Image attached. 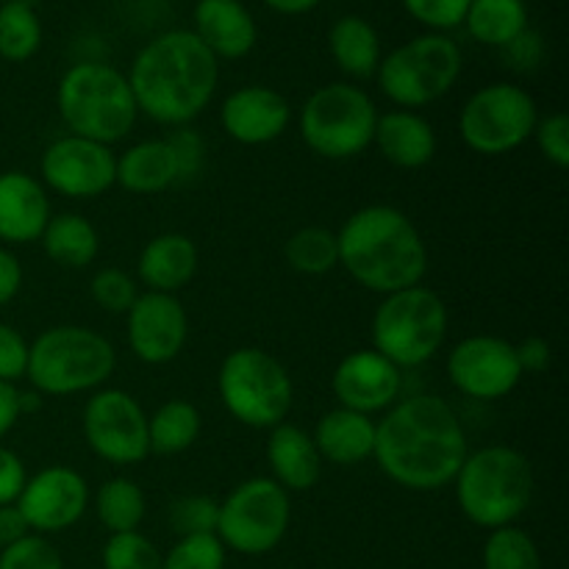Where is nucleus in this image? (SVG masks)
<instances>
[{"mask_svg":"<svg viewBox=\"0 0 569 569\" xmlns=\"http://www.w3.org/2000/svg\"><path fill=\"white\" fill-rule=\"evenodd\" d=\"M467 433L453 406L437 395H409L376 420L378 470L409 492L450 487L467 459Z\"/></svg>","mask_w":569,"mask_h":569,"instance_id":"1","label":"nucleus"},{"mask_svg":"<svg viewBox=\"0 0 569 569\" xmlns=\"http://www.w3.org/2000/svg\"><path fill=\"white\" fill-rule=\"evenodd\" d=\"M139 114L167 128L198 120L220 83V61L187 28L150 39L128 70Z\"/></svg>","mask_w":569,"mask_h":569,"instance_id":"2","label":"nucleus"},{"mask_svg":"<svg viewBox=\"0 0 569 569\" xmlns=\"http://www.w3.org/2000/svg\"><path fill=\"white\" fill-rule=\"evenodd\" d=\"M339 267L359 287L392 295L422 283L428 272V244L406 211L372 203L353 211L337 231Z\"/></svg>","mask_w":569,"mask_h":569,"instance_id":"3","label":"nucleus"},{"mask_svg":"<svg viewBox=\"0 0 569 569\" xmlns=\"http://www.w3.org/2000/svg\"><path fill=\"white\" fill-rule=\"evenodd\" d=\"M450 487L456 489L461 515L472 526L495 531L517 526L531 506L537 481L526 453L506 445H487L476 453H467Z\"/></svg>","mask_w":569,"mask_h":569,"instance_id":"4","label":"nucleus"},{"mask_svg":"<svg viewBox=\"0 0 569 569\" xmlns=\"http://www.w3.org/2000/svg\"><path fill=\"white\" fill-rule=\"evenodd\" d=\"M56 109L72 137L117 144L139 120L137 100L126 72L103 61H78L56 87Z\"/></svg>","mask_w":569,"mask_h":569,"instance_id":"5","label":"nucleus"},{"mask_svg":"<svg viewBox=\"0 0 569 569\" xmlns=\"http://www.w3.org/2000/svg\"><path fill=\"white\" fill-rule=\"evenodd\" d=\"M114 367L117 350L103 333L87 326H53L28 345L26 378L42 398H72L103 389Z\"/></svg>","mask_w":569,"mask_h":569,"instance_id":"6","label":"nucleus"},{"mask_svg":"<svg viewBox=\"0 0 569 569\" xmlns=\"http://www.w3.org/2000/svg\"><path fill=\"white\" fill-rule=\"evenodd\" d=\"M450 315L433 289L417 287L383 295L370 322L372 350L392 361L398 370L428 365L442 350Z\"/></svg>","mask_w":569,"mask_h":569,"instance_id":"7","label":"nucleus"},{"mask_svg":"<svg viewBox=\"0 0 569 569\" xmlns=\"http://www.w3.org/2000/svg\"><path fill=\"white\" fill-rule=\"evenodd\" d=\"M217 392L239 426L270 431L287 422L295 383L287 367L272 353L261 348H237L222 359Z\"/></svg>","mask_w":569,"mask_h":569,"instance_id":"8","label":"nucleus"},{"mask_svg":"<svg viewBox=\"0 0 569 569\" xmlns=\"http://www.w3.org/2000/svg\"><path fill=\"white\" fill-rule=\"evenodd\" d=\"M461 67L459 42L448 33L426 31L383 56L376 81L398 109L417 111L442 100L459 83Z\"/></svg>","mask_w":569,"mask_h":569,"instance_id":"9","label":"nucleus"},{"mask_svg":"<svg viewBox=\"0 0 569 569\" xmlns=\"http://www.w3.org/2000/svg\"><path fill=\"white\" fill-rule=\"evenodd\" d=\"M378 106L370 92L350 81L315 89L300 109L298 128L306 148L328 161L356 159L376 137Z\"/></svg>","mask_w":569,"mask_h":569,"instance_id":"10","label":"nucleus"},{"mask_svg":"<svg viewBox=\"0 0 569 569\" xmlns=\"http://www.w3.org/2000/svg\"><path fill=\"white\" fill-rule=\"evenodd\" d=\"M539 109L526 87L492 81L476 89L459 111V137L472 153L498 159L520 150L537 128Z\"/></svg>","mask_w":569,"mask_h":569,"instance_id":"11","label":"nucleus"},{"mask_svg":"<svg viewBox=\"0 0 569 569\" xmlns=\"http://www.w3.org/2000/svg\"><path fill=\"white\" fill-rule=\"evenodd\" d=\"M292 522V500L270 476L237 483L217 509V539L239 556L272 553Z\"/></svg>","mask_w":569,"mask_h":569,"instance_id":"12","label":"nucleus"},{"mask_svg":"<svg viewBox=\"0 0 569 569\" xmlns=\"http://www.w3.org/2000/svg\"><path fill=\"white\" fill-rule=\"evenodd\" d=\"M81 431L89 450L106 465L133 467L150 456L148 415L131 392L103 387L83 406Z\"/></svg>","mask_w":569,"mask_h":569,"instance_id":"13","label":"nucleus"},{"mask_svg":"<svg viewBox=\"0 0 569 569\" xmlns=\"http://www.w3.org/2000/svg\"><path fill=\"white\" fill-rule=\"evenodd\" d=\"M445 372L456 392L481 403L509 398L526 378L515 345L492 333H476L456 342L445 361Z\"/></svg>","mask_w":569,"mask_h":569,"instance_id":"14","label":"nucleus"},{"mask_svg":"<svg viewBox=\"0 0 569 569\" xmlns=\"http://www.w3.org/2000/svg\"><path fill=\"white\" fill-rule=\"evenodd\" d=\"M117 153L109 144L83 137H59L44 148L39 161L42 187L70 200L100 198L114 187Z\"/></svg>","mask_w":569,"mask_h":569,"instance_id":"15","label":"nucleus"},{"mask_svg":"<svg viewBox=\"0 0 569 569\" xmlns=\"http://www.w3.org/2000/svg\"><path fill=\"white\" fill-rule=\"evenodd\" d=\"M89 483L78 470L53 465L31 476L17 498V509L26 517L31 533L48 537L76 526L89 509Z\"/></svg>","mask_w":569,"mask_h":569,"instance_id":"16","label":"nucleus"},{"mask_svg":"<svg viewBox=\"0 0 569 569\" xmlns=\"http://www.w3.org/2000/svg\"><path fill=\"white\" fill-rule=\"evenodd\" d=\"M126 339L142 365L161 367L176 361L189 339V315L178 295L139 292L126 311Z\"/></svg>","mask_w":569,"mask_h":569,"instance_id":"17","label":"nucleus"},{"mask_svg":"<svg viewBox=\"0 0 569 569\" xmlns=\"http://www.w3.org/2000/svg\"><path fill=\"white\" fill-rule=\"evenodd\" d=\"M331 392L342 409L381 415L403 398V370L372 348L353 350L333 370Z\"/></svg>","mask_w":569,"mask_h":569,"instance_id":"18","label":"nucleus"},{"mask_svg":"<svg viewBox=\"0 0 569 569\" xmlns=\"http://www.w3.org/2000/svg\"><path fill=\"white\" fill-rule=\"evenodd\" d=\"M292 122V106L267 83H244L220 106V126L233 142L259 148L276 142Z\"/></svg>","mask_w":569,"mask_h":569,"instance_id":"19","label":"nucleus"},{"mask_svg":"<svg viewBox=\"0 0 569 569\" xmlns=\"http://www.w3.org/2000/svg\"><path fill=\"white\" fill-rule=\"evenodd\" d=\"M192 33L217 61H237L253 53L259 22L242 0H198L192 11Z\"/></svg>","mask_w":569,"mask_h":569,"instance_id":"20","label":"nucleus"},{"mask_svg":"<svg viewBox=\"0 0 569 569\" xmlns=\"http://www.w3.org/2000/svg\"><path fill=\"white\" fill-rule=\"evenodd\" d=\"M50 217L48 189L39 178L22 170L0 172V242H39Z\"/></svg>","mask_w":569,"mask_h":569,"instance_id":"21","label":"nucleus"},{"mask_svg":"<svg viewBox=\"0 0 569 569\" xmlns=\"http://www.w3.org/2000/svg\"><path fill=\"white\" fill-rule=\"evenodd\" d=\"M200 267L198 244L181 231H167L150 239L137 259V281L144 292L178 295L194 281Z\"/></svg>","mask_w":569,"mask_h":569,"instance_id":"22","label":"nucleus"},{"mask_svg":"<svg viewBox=\"0 0 569 569\" xmlns=\"http://www.w3.org/2000/svg\"><path fill=\"white\" fill-rule=\"evenodd\" d=\"M267 465H270L272 481L292 495L315 489L320 483L326 461L306 428L281 422L270 428V437H267Z\"/></svg>","mask_w":569,"mask_h":569,"instance_id":"23","label":"nucleus"},{"mask_svg":"<svg viewBox=\"0 0 569 569\" xmlns=\"http://www.w3.org/2000/svg\"><path fill=\"white\" fill-rule=\"evenodd\" d=\"M372 144L398 170H422L437 156L439 139L420 111L392 109L387 114H378Z\"/></svg>","mask_w":569,"mask_h":569,"instance_id":"24","label":"nucleus"},{"mask_svg":"<svg viewBox=\"0 0 569 569\" xmlns=\"http://www.w3.org/2000/svg\"><path fill=\"white\" fill-rule=\"evenodd\" d=\"M311 439L328 465L359 467L376 450V420L337 406L317 420Z\"/></svg>","mask_w":569,"mask_h":569,"instance_id":"25","label":"nucleus"},{"mask_svg":"<svg viewBox=\"0 0 569 569\" xmlns=\"http://www.w3.org/2000/svg\"><path fill=\"white\" fill-rule=\"evenodd\" d=\"M172 183H178V161L167 137L142 139L117 156L114 187L131 194H159Z\"/></svg>","mask_w":569,"mask_h":569,"instance_id":"26","label":"nucleus"},{"mask_svg":"<svg viewBox=\"0 0 569 569\" xmlns=\"http://www.w3.org/2000/svg\"><path fill=\"white\" fill-rule=\"evenodd\" d=\"M328 50L337 70L353 81H370L376 78L378 64L383 59L381 37L376 26L359 14H342L328 31Z\"/></svg>","mask_w":569,"mask_h":569,"instance_id":"27","label":"nucleus"},{"mask_svg":"<svg viewBox=\"0 0 569 569\" xmlns=\"http://www.w3.org/2000/svg\"><path fill=\"white\" fill-rule=\"evenodd\" d=\"M39 242H42L44 256L64 270H83L94 264L100 253L98 228L76 211H61L50 217Z\"/></svg>","mask_w":569,"mask_h":569,"instance_id":"28","label":"nucleus"},{"mask_svg":"<svg viewBox=\"0 0 569 569\" xmlns=\"http://www.w3.org/2000/svg\"><path fill=\"white\" fill-rule=\"evenodd\" d=\"M203 417L194 403L183 398H172L161 403L153 415L148 417V442L150 453L178 456L187 453L200 437Z\"/></svg>","mask_w":569,"mask_h":569,"instance_id":"29","label":"nucleus"},{"mask_svg":"<svg viewBox=\"0 0 569 569\" xmlns=\"http://www.w3.org/2000/svg\"><path fill=\"white\" fill-rule=\"evenodd\" d=\"M465 28L476 42L503 50L528 28L526 0H470Z\"/></svg>","mask_w":569,"mask_h":569,"instance_id":"30","label":"nucleus"},{"mask_svg":"<svg viewBox=\"0 0 569 569\" xmlns=\"http://www.w3.org/2000/svg\"><path fill=\"white\" fill-rule=\"evenodd\" d=\"M144 511H148V500L133 478L114 476L100 483L94 492V515L109 533L139 531Z\"/></svg>","mask_w":569,"mask_h":569,"instance_id":"31","label":"nucleus"},{"mask_svg":"<svg viewBox=\"0 0 569 569\" xmlns=\"http://www.w3.org/2000/svg\"><path fill=\"white\" fill-rule=\"evenodd\" d=\"M42 48V20L28 0L0 3V59L11 64L33 59Z\"/></svg>","mask_w":569,"mask_h":569,"instance_id":"32","label":"nucleus"},{"mask_svg":"<svg viewBox=\"0 0 569 569\" xmlns=\"http://www.w3.org/2000/svg\"><path fill=\"white\" fill-rule=\"evenodd\" d=\"M283 259L298 276H328L339 267V242L337 231L322 226L298 228L283 242Z\"/></svg>","mask_w":569,"mask_h":569,"instance_id":"33","label":"nucleus"},{"mask_svg":"<svg viewBox=\"0 0 569 569\" xmlns=\"http://www.w3.org/2000/svg\"><path fill=\"white\" fill-rule=\"evenodd\" d=\"M481 561L483 569H542V553L537 542L520 526L489 531Z\"/></svg>","mask_w":569,"mask_h":569,"instance_id":"34","label":"nucleus"},{"mask_svg":"<svg viewBox=\"0 0 569 569\" xmlns=\"http://www.w3.org/2000/svg\"><path fill=\"white\" fill-rule=\"evenodd\" d=\"M226 545L217 533H198V537H178L170 553L161 559V569H226Z\"/></svg>","mask_w":569,"mask_h":569,"instance_id":"35","label":"nucleus"},{"mask_svg":"<svg viewBox=\"0 0 569 569\" xmlns=\"http://www.w3.org/2000/svg\"><path fill=\"white\" fill-rule=\"evenodd\" d=\"M161 550L144 533H111L103 545V569H161Z\"/></svg>","mask_w":569,"mask_h":569,"instance_id":"36","label":"nucleus"},{"mask_svg":"<svg viewBox=\"0 0 569 569\" xmlns=\"http://www.w3.org/2000/svg\"><path fill=\"white\" fill-rule=\"evenodd\" d=\"M89 295H92L94 306H100L103 311L126 317L133 300L139 298V281L120 267H103L89 281Z\"/></svg>","mask_w":569,"mask_h":569,"instance_id":"37","label":"nucleus"},{"mask_svg":"<svg viewBox=\"0 0 569 569\" xmlns=\"http://www.w3.org/2000/svg\"><path fill=\"white\" fill-rule=\"evenodd\" d=\"M217 503L209 495H187L178 498L170 509V526L178 537H198V533L217 531Z\"/></svg>","mask_w":569,"mask_h":569,"instance_id":"38","label":"nucleus"},{"mask_svg":"<svg viewBox=\"0 0 569 569\" xmlns=\"http://www.w3.org/2000/svg\"><path fill=\"white\" fill-rule=\"evenodd\" d=\"M406 14L433 33H448L465 26L470 0H400Z\"/></svg>","mask_w":569,"mask_h":569,"instance_id":"39","label":"nucleus"},{"mask_svg":"<svg viewBox=\"0 0 569 569\" xmlns=\"http://www.w3.org/2000/svg\"><path fill=\"white\" fill-rule=\"evenodd\" d=\"M0 569H64L61 553L39 533H28L20 542L0 550Z\"/></svg>","mask_w":569,"mask_h":569,"instance_id":"40","label":"nucleus"},{"mask_svg":"<svg viewBox=\"0 0 569 569\" xmlns=\"http://www.w3.org/2000/svg\"><path fill=\"white\" fill-rule=\"evenodd\" d=\"M531 139H537L539 153L545 156L548 164H553L556 170H567L569 167V117L567 114L553 111V114L548 117H539Z\"/></svg>","mask_w":569,"mask_h":569,"instance_id":"41","label":"nucleus"},{"mask_svg":"<svg viewBox=\"0 0 569 569\" xmlns=\"http://www.w3.org/2000/svg\"><path fill=\"white\" fill-rule=\"evenodd\" d=\"M167 142H170L172 153L178 161V183L192 181L200 176L206 161V142L198 131H192L189 126L172 128V133H167Z\"/></svg>","mask_w":569,"mask_h":569,"instance_id":"42","label":"nucleus"},{"mask_svg":"<svg viewBox=\"0 0 569 569\" xmlns=\"http://www.w3.org/2000/svg\"><path fill=\"white\" fill-rule=\"evenodd\" d=\"M28 345L26 337L9 322H0V381L17 383L28 372Z\"/></svg>","mask_w":569,"mask_h":569,"instance_id":"43","label":"nucleus"},{"mask_svg":"<svg viewBox=\"0 0 569 569\" xmlns=\"http://www.w3.org/2000/svg\"><path fill=\"white\" fill-rule=\"evenodd\" d=\"M503 56H506V61H509V67H515L517 72L537 70L539 61H542V56H545L542 37H539L537 31H531V28H526L520 37L511 39V42L506 44Z\"/></svg>","mask_w":569,"mask_h":569,"instance_id":"44","label":"nucleus"},{"mask_svg":"<svg viewBox=\"0 0 569 569\" xmlns=\"http://www.w3.org/2000/svg\"><path fill=\"white\" fill-rule=\"evenodd\" d=\"M26 481L28 472L20 456L11 448H3V445H0V506L17 503Z\"/></svg>","mask_w":569,"mask_h":569,"instance_id":"45","label":"nucleus"},{"mask_svg":"<svg viewBox=\"0 0 569 569\" xmlns=\"http://www.w3.org/2000/svg\"><path fill=\"white\" fill-rule=\"evenodd\" d=\"M517 348V359H520L522 372H545L553 361V350H550V342L542 337H528L522 339Z\"/></svg>","mask_w":569,"mask_h":569,"instance_id":"46","label":"nucleus"},{"mask_svg":"<svg viewBox=\"0 0 569 569\" xmlns=\"http://www.w3.org/2000/svg\"><path fill=\"white\" fill-rule=\"evenodd\" d=\"M22 289V264L9 248H0V309L9 306Z\"/></svg>","mask_w":569,"mask_h":569,"instance_id":"47","label":"nucleus"},{"mask_svg":"<svg viewBox=\"0 0 569 569\" xmlns=\"http://www.w3.org/2000/svg\"><path fill=\"white\" fill-rule=\"evenodd\" d=\"M28 533H31V528H28L26 517H22V511L17 509V503L0 506V550L20 542V539H26Z\"/></svg>","mask_w":569,"mask_h":569,"instance_id":"48","label":"nucleus"},{"mask_svg":"<svg viewBox=\"0 0 569 569\" xmlns=\"http://www.w3.org/2000/svg\"><path fill=\"white\" fill-rule=\"evenodd\" d=\"M20 417V389H17V383L0 381V439L14 431Z\"/></svg>","mask_w":569,"mask_h":569,"instance_id":"49","label":"nucleus"},{"mask_svg":"<svg viewBox=\"0 0 569 569\" xmlns=\"http://www.w3.org/2000/svg\"><path fill=\"white\" fill-rule=\"evenodd\" d=\"M267 9H272L276 14H287V17H300L315 11L322 0H261Z\"/></svg>","mask_w":569,"mask_h":569,"instance_id":"50","label":"nucleus"},{"mask_svg":"<svg viewBox=\"0 0 569 569\" xmlns=\"http://www.w3.org/2000/svg\"><path fill=\"white\" fill-rule=\"evenodd\" d=\"M42 409V395L39 392H20V411H22V417L26 415H33V411H39Z\"/></svg>","mask_w":569,"mask_h":569,"instance_id":"51","label":"nucleus"},{"mask_svg":"<svg viewBox=\"0 0 569 569\" xmlns=\"http://www.w3.org/2000/svg\"><path fill=\"white\" fill-rule=\"evenodd\" d=\"M0 3H6V0H0Z\"/></svg>","mask_w":569,"mask_h":569,"instance_id":"52","label":"nucleus"}]
</instances>
